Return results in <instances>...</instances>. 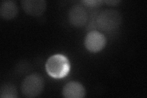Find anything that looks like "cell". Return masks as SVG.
I'll return each mask as SVG.
<instances>
[{
	"instance_id": "obj_4",
	"label": "cell",
	"mask_w": 147,
	"mask_h": 98,
	"mask_svg": "<svg viewBox=\"0 0 147 98\" xmlns=\"http://www.w3.org/2000/svg\"><path fill=\"white\" fill-rule=\"evenodd\" d=\"M106 44L105 36L98 31H91L86 35L85 45L86 49L93 53H97L102 50Z\"/></svg>"
},
{
	"instance_id": "obj_1",
	"label": "cell",
	"mask_w": 147,
	"mask_h": 98,
	"mask_svg": "<svg viewBox=\"0 0 147 98\" xmlns=\"http://www.w3.org/2000/svg\"><path fill=\"white\" fill-rule=\"evenodd\" d=\"M45 69L49 76L55 78H61L65 77L69 71L70 64L66 57L57 54L48 59Z\"/></svg>"
},
{
	"instance_id": "obj_3",
	"label": "cell",
	"mask_w": 147,
	"mask_h": 98,
	"mask_svg": "<svg viewBox=\"0 0 147 98\" xmlns=\"http://www.w3.org/2000/svg\"><path fill=\"white\" fill-rule=\"evenodd\" d=\"M44 81L42 77L38 74H33L26 77L23 80L21 91L22 95L26 97H35L42 92Z\"/></svg>"
},
{
	"instance_id": "obj_9",
	"label": "cell",
	"mask_w": 147,
	"mask_h": 98,
	"mask_svg": "<svg viewBox=\"0 0 147 98\" xmlns=\"http://www.w3.org/2000/svg\"><path fill=\"white\" fill-rule=\"evenodd\" d=\"M18 93L16 87L11 83H6L2 85L0 89L1 98H16Z\"/></svg>"
},
{
	"instance_id": "obj_8",
	"label": "cell",
	"mask_w": 147,
	"mask_h": 98,
	"mask_svg": "<svg viewBox=\"0 0 147 98\" xmlns=\"http://www.w3.org/2000/svg\"><path fill=\"white\" fill-rule=\"evenodd\" d=\"M18 9L14 1H3L0 6V16L4 19H13L18 14Z\"/></svg>"
},
{
	"instance_id": "obj_10",
	"label": "cell",
	"mask_w": 147,
	"mask_h": 98,
	"mask_svg": "<svg viewBox=\"0 0 147 98\" xmlns=\"http://www.w3.org/2000/svg\"><path fill=\"white\" fill-rule=\"evenodd\" d=\"M102 1H96V0H86V1H83L82 3L85 6L90 7H96L100 6V4L102 3Z\"/></svg>"
},
{
	"instance_id": "obj_11",
	"label": "cell",
	"mask_w": 147,
	"mask_h": 98,
	"mask_svg": "<svg viewBox=\"0 0 147 98\" xmlns=\"http://www.w3.org/2000/svg\"><path fill=\"white\" fill-rule=\"evenodd\" d=\"M104 2L110 6H117L120 3V1H105Z\"/></svg>"
},
{
	"instance_id": "obj_2",
	"label": "cell",
	"mask_w": 147,
	"mask_h": 98,
	"mask_svg": "<svg viewBox=\"0 0 147 98\" xmlns=\"http://www.w3.org/2000/svg\"><path fill=\"white\" fill-rule=\"evenodd\" d=\"M121 14L113 9H105L101 12L96 20L99 28L107 32L118 29L121 25Z\"/></svg>"
},
{
	"instance_id": "obj_6",
	"label": "cell",
	"mask_w": 147,
	"mask_h": 98,
	"mask_svg": "<svg viewBox=\"0 0 147 98\" xmlns=\"http://www.w3.org/2000/svg\"><path fill=\"white\" fill-rule=\"evenodd\" d=\"M21 4L27 14L34 17L42 15L47 7V3L43 0H24Z\"/></svg>"
},
{
	"instance_id": "obj_7",
	"label": "cell",
	"mask_w": 147,
	"mask_h": 98,
	"mask_svg": "<svg viewBox=\"0 0 147 98\" xmlns=\"http://www.w3.org/2000/svg\"><path fill=\"white\" fill-rule=\"evenodd\" d=\"M86 95L84 87L77 82H70L63 87V95L66 98H82Z\"/></svg>"
},
{
	"instance_id": "obj_5",
	"label": "cell",
	"mask_w": 147,
	"mask_h": 98,
	"mask_svg": "<svg viewBox=\"0 0 147 98\" xmlns=\"http://www.w3.org/2000/svg\"><path fill=\"white\" fill-rule=\"evenodd\" d=\"M88 12L81 5H74L69 12V21L74 26L82 27L84 26L88 21Z\"/></svg>"
}]
</instances>
